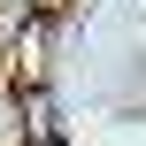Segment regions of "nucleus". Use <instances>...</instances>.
Here are the masks:
<instances>
[{"label": "nucleus", "instance_id": "1", "mask_svg": "<svg viewBox=\"0 0 146 146\" xmlns=\"http://www.w3.org/2000/svg\"><path fill=\"white\" fill-rule=\"evenodd\" d=\"M0 146H38V123L23 115V85L0 77Z\"/></svg>", "mask_w": 146, "mask_h": 146}, {"label": "nucleus", "instance_id": "2", "mask_svg": "<svg viewBox=\"0 0 146 146\" xmlns=\"http://www.w3.org/2000/svg\"><path fill=\"white\" fill-rule=\"evenodd\" d=\"M38 146H62V139H38Z\"/></svg>", "mask_w": 146, "mask_h": 146}]
</instances>
